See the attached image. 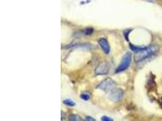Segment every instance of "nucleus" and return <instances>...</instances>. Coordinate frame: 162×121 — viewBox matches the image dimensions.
I'll return each instance as SVG.
<instances>
[{
  "instance_id": "obj_4",
  "label": "nucleus",
  "mask_w": 162,
  "mask_h": 121,
  "mask_svg": "<svg viewBox=\"0 0 162 121\" xmlns=\"http://www.w3.org/2000/svg\"><path fill=\"white\" fill-rule=\"evenodd\" d=\"M123 94L124 92L121 89H115L111 91L109 95V98L111 100H112V101L118 102L122 99Z\"/></svg>"
},
{
  "instance_id": "obj_3",
  "label": "nucleus",
  "mask_w": 162,
  "mask_h": 121,
  "mask_svg": "<svg viewBox=\"0 0 162 121\" xmlns=\"http://www.w3.org/2000/svg\"><path fill=\"white\" fill-rule=\"evenodd\" d=\"M116 85V83L110 78H107L106 80H105L103 82L101 83L98 87L97 88L105 91H108L109 90L112 89Z\"/></svg>"
},
{
  "instance_id": "obj_1",
  "label": "nucleus",
  "mask_w": 162,
  "mask_h": 121,
  "mask_svg": "<svg viewBox=\"0 0 162 121\" xmlns=\"http://www.w3.org/2000/svg\"><path fill=\"white\" fill-rule=\"evenodd\" d=\"M130 48L134 52H136L135 60L136 62H140L149 58L159 51V49L157 45H151L149 47H140L130 45Z\"/></svg>"
},
{
  "instance_id": "obj_8",
  "label": "nucleus",
  "mask_w": 162,
  "mask_h": 121,
  "mask_svg": "<svg viewBox=\"0 0 162 121\" xmlns=\"http://www.w3.org/2000/svg\"><path fill=\"white\" fill-rule=\"evenodd\" d=\"M80 98L84 100H88L91 98V96L88 93H82L80 95Z\"/></svg>"
},
{
  "instance_id": "obj_10",
  "label": "nucleus",
  "mask_w": 162,
  "mask_h": 121,
  "mask_svg": "<svg viewBox=\"0 0 162 121\" xmlns=\"http://www.w3.org/2000/svg\"><path fill=\"white\" fill-rule=\"evenodd\" d=\"M93 32V29L92 28H87L84 30V33L86 35H91V34H92Z\"/></svg>"
},
{
  "instance_id": "obj_6",
  "label": "nucleus",
  "mask_w": 162,
  "mask_h": 121,
  "mask_svg": "<svg viewBox=\"0 0 162 121\" xmlns=\"http://www.w3.org/2000/svg\"><path fill=\"white\" fill-rule=\"evenodd\" d=\"M98 44L100 45V47L102 49L103 51L105 54H109L110 52V46L109 43H108L107 39L105 38H100L98 40Z\"/></svg>"
},
{
  "instance_id": "obj_13",
  "label": "nucleus",
  "mask_w": 162,
  "mask_h": 121,
  "mask_svg": "<svg viewBox=\"0 0 162 121\" xmlns=\"http://www.w3.org/2000/svg\"><path fill=\"white\" fill-rule=\"evenodd\" d=\"M161 105H162V99H161Z\"/></svg>"
},
{
  "instance_id": "obj_12",
  "label": "nucleus",
  "mask_w": 162,
  "mask_h": 121,
  "mask_svg": "<svg viewBox=\"0 0 162 121\" xmlns=\"http://www.w3.org/2000/svg\"><path fill=\"white\" fill-rule=\"evenodd\" d=\"M86 120H90V121H95L96 120L94 119L91 116H87L86 117Z\"/></svg>"
},
{
  "instance_id": "obj_7",
  "label": "nucleus",
  "mask_w": 162,
  "mask_h": 121,
  "mask_svg": "<svg viewBox=\"0 0 162 121\" xmlns=\"http://www.w3.org/2000/svg\"><path fill=\"white\" fill-rule=\"evenodd\" d=\"M63 103L64 105H66L67 106H69V107H74V106L75 105V102L72 101V100L69 99H67L64 100L63 101Z\"/></svg>"
},
{
  "instance_id": "obj_11",
  "label": "nucleus",
  "mask_w": 162,
  "mask_h": 121,
  "mask_svg": "<svg viewBox=\"0 0 162 121\" xmlns=\"http://www.w3.org/2000/svg\"><path fill=\"white\" fill-rule=\"evenodd\" d=\"M101 120L103 121H112L113 120V119L111 118H109L106 116H103L102 118V119H101Z\"/></svg>"
},
{
  "instance_id": "obj_5",
  "label": "nucleus",
  "mask_w": 162,
  "mask_h": 121,
  "mask_svg": "<svg viewBox=\"0 0 162 121\" xmlns=\"http://www.w3.org/2000/svg\"><path fill=\"white\" fill-rule=\"evenodd\" d=\"M109 69L110 67L108 64L106 63H103L98 65L95 72L97 75H104L108 73V72H109Z\"/></svg>"
},
{
  "instance_id": "obj_2",
  "label": "nucleus",
  "mask_w": 162,
  "mask_h": 121,
  "mask_svg": "<svg viewBox=\"0 0 162 121\" xmlns=\"http://www.w3.org/2000/svg\"><path fill=\"white\" fill-rule=\"evenodd\" d=\"M132 60V54L130 52H127L123 56L122 59L117 68L116 70V73H118L126 70L129 67Z\"/></svg>"
},
{
  "instance_id": "obj_9",
  "label": "nucleus",
  "mask_w": 162,
  "mask_h": 121,
  "mask_svg": "<svg viewBox=\"0 0 162 121\" xmlns=\"http://www.w3.org/2000/svg\"><path fill=\"white\" fill-rule=\"evenodd\" d=\"M69 120H73V121H79L82 120L81 118L76 115H71L69 116Z\"/></svg>"
}]
</instances>
